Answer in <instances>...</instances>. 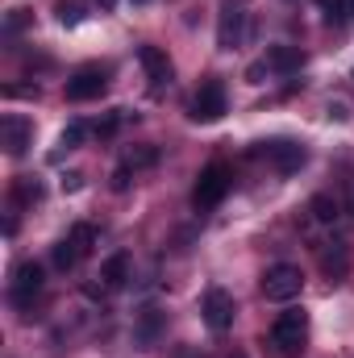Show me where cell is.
Wrapping results in <instances>:
<instances>
[{
	"label": "cell",
	"mask_w": 354,
	"mask_h": 358,
	"mask_svg": "<svg viewBox=\"0 0 354 358\" xmlns=\"http://www.w3.org/2000/svg\"><path fill=\"white\" fill-rule=\"evenodd\" d=\"M250 155H255V159H267V163H275V171H283V176H288V171H300L304 159H309L300 142H283V138H279V142H259Z\"/></svg>",
	"instance_id": "obj_8"
},
{
	"label": "cell",
	"mask_w": 354,
	"mask_h": 358,
	"mask_svg": "<svg viewBox=\"0 0 354 358\" xmlns=\"http://www.w3.org/2000/svg\"><path fill=\"white\" fill-rule=\"evenodd\" d=\"M129 176H134V167H129V163H121V167L113 171V192H125V187H129Z\"/></svg>",
	"instance_id": "obj_23"
},
{
	"label": "cell",
	"mask_w": 354,
	"mask_h": 358,
	"mask_svg": "<svg viewBox=\"0 0 354 358\" xmlns=\"http://www.w3.org/2000/svg\"><path fill=\"white\" fill-rule=\"evenodd\" d=\"M108 88V71L104 67H80L71 80H67V100H96Z\"/></svg>",
	"instance_id": "obj_11"
},
{
	"label": "cell",
	"mask_w": 354,
	"mask_h": 358,
	"mask_svg": "<svg viewBox=\"0 0 354 358\" xmlns=\"http://www.w3.org/2000/svg\"><path fill=\"white\" fill-rule=\"evenodd\" d=\"M84 138H88V125H84V121H71V125L59 134V150H76Z\"/></svg>",
	"instance_id": "obj_20"
},
{
	"label": "cell",
	"mask_w": 354,
	"mask_h": 358,
	"mask_svg": "<svg viewBox=\"0 0 354 358\" xmlns=\"http://www.w3.org/2000/svg\"><path fill=\"white\" fill-rule=\"evenodd\" d=\"M38 292H42V267L34 259H25V263H17L8 271V300H13V308H29Z\"/></svg>",
	"instance_id": "obj_5"
},
{
	"label": "cell",
	"mask_w": 354,
	"mask_h": 358,
	"mask_svg": "<svg viewBox=\"0 0 354 358\" xmlns=\"http://www.w3.org/2000/svg\"><path fill=\"white\" fill-rule=\"evenodd\" d=\"M67 238H71V246H76V250H80V259H84V255H92V242H96V229L80 221V225H71V234H67Z\"/></svg>",
	"instance_id": "obj_17"
},
{
	"label": "cell",
	"mask_w": 354,
	"mask_h": 358,
	"mask_svg": "<svg viewBox=\"0 0 354 358\" xmlns=\"http://www.w3.org/2000/svg\"><path fill=\"white\" fill-rule=\"evenodd\" d=\"M263 59H267V67H271V71H279V76H288V71H300V67H304V50H300V46H271Z\"/></svg>",
	"instance_id": "obj_12"
},
{
	"label": "cell",
	"mask_w": 354,
	"mask_h": 358,
	"mask_svg": "<svg viewBox=\"0 0 354 358\" xmlns=\"http://www.w3.org/2000/svg\"><path fill=\"white\" fill-rule=\"evenodd\" d=\"M138 63H142V71H146V80H150L155 92H163L171 84V76H176V67H171V59H167L163 46H142L138 50Z\"/></svg>",
	"instance_id": "obj_10"
},
{
	"label": "cell",
	"mask_w": 354,
	"mask_h": 358,
	"mask_svg": "<svg viewBox=\"0 0 354 358\" xmlns=\"http://www.w3.org/2000/svg\"><path fill=\"white\" fill-rule=\"evenodd\" d=\"M42 200V183L34 176H21L13 179V204H38Z\"/></svg>",
	"instance_id": "obj_16"
},
{
	"label": "cell",
	"mask_w": 354,
	"mask_h": 358,
	"mask_svg": "<svg viewBox=\"0 0 354 358\" xmlns=\"http://www.w3.org/2000/svg\"><path fill=\"white\" fill-rule=\"evenodd\" d=\"M304 338H309V313H304V308H288V313L275 317V325H271V346H275L279 355L300 350Z\"/></svg>",
	"instance_id": "obj_2"
},
{
	"label": "cell",
	"mask_w": 354,
	"mask_h": 358,
	"mask_svg": "<svg viewBox=\"0 0 354 358\" xmlns=\"http://www.w3.org/2000/svg\"><path fill=\"white\" fill-rule=\"evenodd\" d=\"M113 4H117V0H100V8H113Z\"/></svg>",
	"instance_id": "obj_26"
},
{
	"label": "cell",
	"mask_w": 354,
	"mask_h": 358,
	"mask_svg": "<svg viewBox=\"0 0 354 358\" xmlns=\"http://www.w3.org/2000/svg\"><path fill=\"white\" fill-rule=\"evenodd\" d=\"M129 267H134V259H129L125 250L108 255V259H104V267H100V279H104V287H125V279H129Z\"/></svg>",
	"instance_id": "obj_13"
},
{
	"label": "cell",
	"mask_w": 354,
	"mask_h": 358,
	"mask_svg": "<svg viewBox=\"0 0 354 358\" xmlns=\"http://www.w3.org/2000/svg\"><path fill=\"white\" fill-rule=\"evenodd\" d=\"M246 0H221V13H217V46L221 50H238L242 38H246Z\"/></svg>",
	"instance_id": "obj_4"
},
{
	"label": "cell",
	"mask_w": 354,
	"mask_h": 358,
	"mask_svg": "<svg viewBox=\"0 0 354 358\" xmlns=\"http://www.w3.org/2000/svg\"><path fill=\"white\" fill-rule=\"evenodd\" d=\"M159 334H163V313H159V308H146L142 321H138V342H142V346H155Z\"/></svg>",
	"instance_id": "obj_15"
},
{
	"label": "cell",
	"mask_w": 354,
	"mask_h": 358,
	"mask_svg": "<svg viewBox=\"0 0 354 358\" xmlns=\"http://www.w3.org/2000/svg\"><path fill=\"white\" fill-rule=\"evenodd\" d=\"M229 183H234V171L225 163H208L196 179V187H192V204L196 208H217L229 196Z\"/></svg>",
	"instance_id": "obj_1"
},
{
	"label": "cell",
	"mask_w": 354,
	"mask_h": 358,
	"mask_svg": "<svg viewBox=\"0 0 354 358\" xmlns=\"http://www.w3.org/2000/svg\"><path fill=\"white\" fill-rule=\"evenodd\" d=\"M80 263V250L71 246V238H63V242H55V267L59 271H71Z\"/></svg>",
	"instance_id": "obj_18"
},
{
	"label": "cell",
	"mask_w": 354,
	"mask_h": 358,
	"mask_svg": "<svg viewBox=\"0 0 354 358\" xmlns=\"http://www.w3.org/2000/svg\"><path fill=\"white\" fill-rule=\"evenodd\" d=\"M4 96H8V100H13V96H38V88H34V84H8Z\"/></svg>",
	"instance_id": "obj_25"
},
{
	"label": "cell",
	"mask_w": 354,
	"mask_h": 358,
	"mask_svg": "<svg viewBox=\"0 0 354 358\" xmlns=\"http://www.w3.org/2000/svg\"><path fill=\"white\" fill-rule=\"evenodd\" d=\"M80 17H84L80 4H67V0L59 4V21H63V25H80Z\"/></svg>",
	"instance_id": "obj_22"
},
{
	"label": "cell",
	"mask_w": 354,
	"mask_h": 358,
	"mask_svg": "<svg viewBox=\"0 0 354 358\" xmlns=\"http://www.w3.org/2000/svg\"><path fill=\"white\" fill-rule=\"evenodd\" d=\"M346 13H351V17H354V0H346Z\"/></svg>",
	"instance_id": "obj_27"
},
{
	"label": "cell",
	"mask_w": 354,
	"mask_h": 358,
	"mask_svg": "<svg viewBox=\"0 0 354 358\" xmlns=\"http://www.w3.org/2000/svg\"><path fill=\"white\" fill-rule=\"evenodd\" d=\"M309 213H313V221L334 225V221L342 217V200H338V196H330V192H317V196L309 200Z\"/></svg>",
	"instance_id": "obj_14"
},
{
	"label": "cell",
	"mask_w": 354,
	"mask_h": 358,
	"mask_svg": "<svg viewBox=\"0 0 354 358\" xmlns=\"http://www.w3.org/2000/svg\"><path fill=\"white\" fill-rule=\"evenodd\" d=\"M300 287H304V275H300V267H292V263H275V267L263 271V296L271 300V304L296 300Z\"/></svg>",
	"instance_id": "obj_3"
},
{
	"label": "cell",
	"mask_w": 354,
	"mask_h": 358,
	"mask_svg": "<svg viewBox=\"0 0 354 358\" xmlns=\"http://www.w3.org/2000/svg\"><path fill=\"white\" fill-rule=\"evenodd\" d=\"M229 358H246V355H242V350H234V355H229Z\"/></svg>",
	"instance_id": "obj_28"
},
{
	"label": "cell",
	"mask_w": 354,
	"mask_h": 358,
	"mask_svg": "<svg viewBox=\"0 0 354 358\" xmlns=\"http://www.w3.org/2000/svg\"><path fill=\"white\" fill-rule=\"evenodd\" d=\"M267 71H271V67H267V59H259V63H250V67H246V80H250V84H263Z\"/></svg>",
	"instance_id": "obj_24"
},
{
	"label": "cell",
	"mask_w": 354,
	"mask_h": 358,
	"mask_svg": "<svg viewBox=\"0 0 354 358\" xmlns=\"http://www.w3.org/2000/svg\"><path fill=\"white\" fill-rule=\"evenodd\" d=\"M192 121H200V125H213V121H221L225 117V84L221 80H204L196 96H192Z\"/></svg>",
	"instance_id": "obj_7"
},
{
	"label": "cell",
	"mask_w": 354,
	"mask_h": 358,
	"mask_svg": "<svg viewBox=\"0 0 354 358\" xmlns=\"http://www.w3.org/2000/svg\"><path fill=\"white\" fill-rule=\"evenodd\" d=\"M321 267H325V275L342 279V275H346V246H338V250H325V255H321Z\"/></svg>",
	"instance_id": "obj_19"
},
{
	"label": "cell",
	"mask_w": 354,
	"mask_h": 358,
	"mask_svg": "<svg viewBox=\"0 0 354 358\" xmlns=\"http://www.w3.org/2000/svg\"><path fill=\"white\" fill-rule=\"evenodd\" d=\"M29 142H34V121L29 117H21V113L0 117V146H4V155L21 159L29 150Z\"/></svg>",
	"instance_id": "obj_9"
},
{
	"label": "cell",
	"mask_w": 354,
	"mask_h": 358,
	"mask_svg": "<svg viewBox=\"0 0 354 358\" xmlns=\"http://www.w3.org/2000/svg\"><path fill=\"white\" fill-rule=\"evenodd\" d=\"M125 163H129L134 171H142V167H155V163H159V150H155V146H142V150H134Z\"/></svg>",
	"instance_id": "obj_21"
},
{
	"label": "cell",
	"mask_w": 354,
	"mask_h": 358,
	"mask_svg": "<svg viewBox=\"0 0 354 358\" xmlns=\"http://www.w3.org/2000/svg\"><path fill=\"white\" fill-rule=\"evenodd\" d=\"M200 317H204V325L213 334H225L234 325V317H238V304H234V296L225 287H208L204 300H200Z\"/></svg>",
	"instance_id": "obj_6"
}]
</instances>
